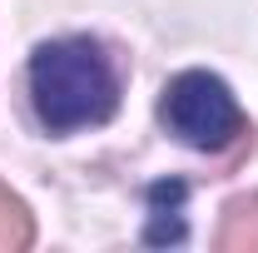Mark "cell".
<instances>
[{"label": "cell", "mask_w": 258, "mask_h": 253, "mask_svg": "<svg viewBox=\"0 0 258 253\" xmlns=\"http://www.w3.org/2000/svg\"><path fill=\"white\" fill-rule=\"evenodd\" d=\"M219 253H258V194L228 199L219 223Z\"/></svg>", "instance_id": "3"}, {"label": "cell", "mask_w": 258, "mask_h": 253, "mask_svg": "<svg viewBox=\"0 0 258 253\" xmlns=\"http://www.w3.org/2000/svg\"><path fill=\"white\" fill-rule=\"evenodd\" d=\"M30 99L50 134L104 124L119 104V75L95 40L85 35L50 40L30 60Z\"/></svg>", "instance_id": "1"}, {"label": "cell", "mask_w": 258, "mask_h": 253, "mask_svg": "<svg viewBox=\"0 0 258 253\" xmlns=\"http://www.w3.org/2000/svg\"><path fill=\"white\" fill-rule=\"evenodd\" d=\"M164 124L174 129L189 149H209L219 154L243 134V114L228 95V85L209 70H184L164 85V104H159Z\"/></svg>", "instance_id": "2"}, {"label": "cell", "mask_w": 258, "mask_h": 253, "mask_svg": "<svg viewBox=\"0 0 258 253\" xmlns=\"http://www.w3.org/2000/svg\"><path fill=\"white\" fill-rule=\"evenodd\" d=\"M30 238H35L30 209H25L15 194L0 184V253H20V248H30Z\"/></svg>", "instance_id": "4"}]
</instances>
